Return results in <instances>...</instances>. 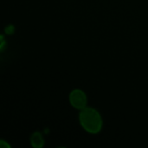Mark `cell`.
<instances>
[{
  "label": "cell",
  "mask_w": 148,
  "mask_h": 148,
  "mask_svg": "<svg viewBox=\"0 0 148 148\" xmlns=\"http://www.w3.org/2000/svg\"><path fill=\"white\" fill-rule=\"evenodd\" d=\"M80 123L84 130L90 134H98L102 127L101 114L93 108H85L81 110L79 115Z\"/></svg>",
  "instance_id": "cell-1"
},
{
  "label": "cell",
  "mask_w": 148,
  "mask_h": 148,
  "mask_svg": "<svg viewBox=\"0 0 148 148\" xmlns=\"http://www.w3.org/2000/svg\"><path fill=\"white\" fill-rule=\"evenodd\" d=\"M69 102L73 108L82 110L87 107L88 100L83 91L80 89H75L69 95Z\"/></svg>",
  "instance_id": "cell-2"
},
{
  "label": "cell",
  "mask_w": 148,
  "mask_h": 148,
  "mask_svg": "<svg viewBox=\"0 0 148 148\" xmlns=\"http://www.w3.org/2000/svg\"><path fill=\"white\" fill-rule=\"evenodd\" d=\"M0 146H1V147L2 148H10V146L8 145V144H5V142L3 141V140H2L1 141V144H0Z\"/></svg>",
  "instance_id": "cell-4"
},
{
  "label": "cell",
  "mask_w": 148,
  "mask_h": 148,
  "mask_svg": "<svg viewBox=\"0 0 148 148\" xmlns=\"http://www.w3.org/2000/svg\"><path fill=\"white\" fill-rule=\"evenodd\" d=\"M30 142H31L32 147L35 148H42L43 147V145H44L43 138H42V134L40 133H38V132L34 133L31 135Z\"/></svg>",
  "instance_id": "cell-3"
}]
</instances>
